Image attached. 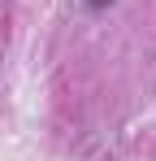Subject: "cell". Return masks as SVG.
<instances>
[{"label":"cell","instance_id":"obj_1","mask_svg":"<svg viewBox=\"0 0 156 161\" xmlns=\"http://www.w3.org/2000/svg\"><path fill=\"white\" fill-rule=\"evenodd\" d=\"M82 4H87V9H91V13H100V9H108V4H113V0H82Z\"/></svg>","mask_w":156,"mask_h":161}]
</instances>
